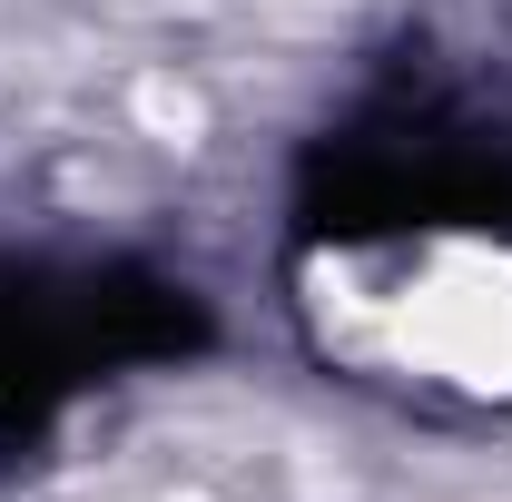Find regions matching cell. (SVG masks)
I'll return each instance as SVG.
<instances>
[{
  "label": "cell",
  "instance_id": "1",
  "mask_svg": "<svg viewBox=\"0 0 512 502\" xmlns=\"http://www.w3.org/2000/svg\"><path fill=\"white\" fill-rule=\"evenodd\" d=\"M296 325L335 375L375 394L434 414H512V237L483 227L325 237L296 266Z\"/></svg>",
  "mask_w": 512,
  "mask_h": 502
},
{
  "label": "cell",
  "instance_id": "2",
  "mask_svg": "<svg viewBox=\"0 0 512 502\" xmlns=\"http://www.w3.org/2000/svg\"><path fill=\"white\" fill-rule=\"evenodd\" d=\"M89 502H286V463L247 434H128L89 463Z\"/></svg>",
  "mask_w": 512,
  "mask_h": 502
}]
</instances>
